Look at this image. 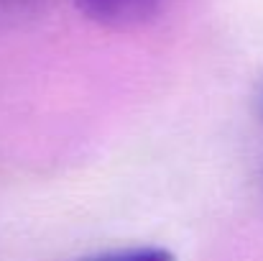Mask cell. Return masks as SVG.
<instances>
[{"label": "cell", "instance_id": "obj_1", "mask_svg": "<svg viewBox=\"0 0 263 261\" xmlns=\"http://www.w3.org/2000/svg\"><path fill=\"white\" fill-rule=\"evenodd\" d=\"M74 3L89 21L110 28L138 26L164 5V0H74Z\"/></svg>", "mask_w": 263, "mask_h": 261}, {"label": "cell", "instance_id": "obj_2", "mask_svg": "<svg viewBox=\"0 0 263 261\" xmlns=\"http://www.w3.org/2000/svg\"><path fill=\"white\" fill-rule=\"evenodd\" d=\"M82 261H174L172 251L161 246H128L118 251H105L97 256H89Z\"/></svg>", "mask_w": 263, "mask_h": 261}, {"label": "cell", "instance_id": "obj_3", "mask_svg": "<svg viewBox=\"0 0 263 261\" xmlns=\"http://www.w3.org/2000/svg\"><path fill=\"white\" fill-rule=\"evenodd\" d=\"M258 113H261V118H263V87H261V92H258Z\"/></svg>", "mask_w": 263, "mask_h": 261}]
</instances>
